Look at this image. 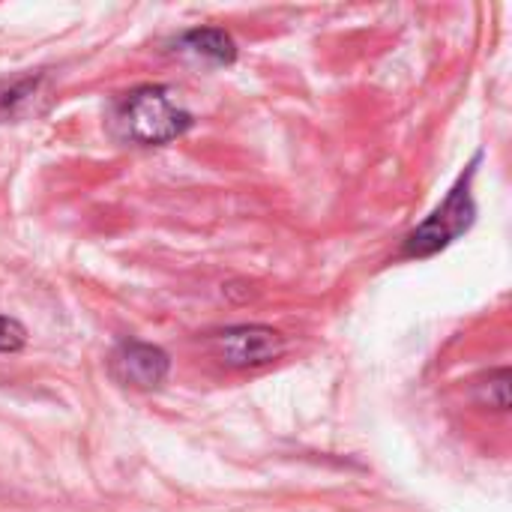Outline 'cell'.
<instances>
[{
    "instance_id": "277c9868",
    "label": "cell",
    "mask_w": 512,
    "mask_h": 512,
    "mask_svg": "<svg viewBox=\"0 0 512 512\" xmlns=\"http://www.w3.org/2000/svg\"><path fill=\"white\" fill-rule=\"evenodd\" d=\"M111 378L123 387L132 390H153L159 384H165L171 360L159 345L150 342H123L114 348L111 360H108Z\"/></svg>"
},
{
    "instance_id": "8992f818",
    "label": "cell",
    "mask_w": 512,
    "mask_h": 512,
    "mask_svg": "<svg viewBox=\"0 0 512 512\" xmlns=\"http://www.w3.org/2000/svg\"><path fill=\"white\" fill-rule=\"evenodd\" d=\"M177 45H180V51H186L192 57H201V60H210V63H219V66H228V63L237 60V42L219 27L186 30Z\"/></svg>"
},
{
    "instance_id": "5b68a950",
    "label": "cell",
    "mask_w": 512,
    "mask_h": 512,
    "mask_svg": "<svg viewBox=\"0 0 512 512\" xmlns=\"http://www.w3.org/2000/svg\"><path fill=\"white\" fill-rule=\"evenodd\" d=\"M48 102V78L24 75L0 81V123H21L36 117Z\"/></svg>"
},
{
    "instance_id": "7a4b0ae2",
    "label": "cell",
    "mask_w": 512,
    "mask_h": 512,
    "mask_svg": "<svg viewBox=\"0 0 512 512\" xmlns=\"http://www.w3.org/2000/svg\"><path fill=\"white\" fill-rule=\"evenodd\" d=\"M477 162H480V156L468 165V171L459 177V183L447 192L444 204L405 237V246H402L405 258H429L435 252L447 249L456 237H462L474 225L477 204H474L471 183H474V174H477Z\"/></svg>"
},
{
    "instance_id": "6da1fadb",
    "label": "cell",
    "mask_w": 512,
    "mask_h": 512,
    "mask_svg": "<svg viewBox=\"0 0 512 512\" xmlns=\"http://www.w3.org/2000/svg\"><path fill=\"white\" fill-rule=\"evenodd\" d=\"M111 126L123 141L153 147L180 138L192 126V114L177 102V96L168 87L147 84L126 93L114 105Z\"/></svg>"
},
{
    "instance_id": "3957f363",
    "label": "cell",
    "mask_w": 512,
    "mask_h": 512,
    "mask_svg": "<svg viewBox=\"0 0 512 512\" xmlns=\"http://www.w3.org/2000/svg\"><path fill=\"white\" fill-rule=\"evenodd\" d=\"M216 351L231 369H258L285 354V336L264 324H240L216 336Z\"/></svg>"
},
{
    "instance_id": "52a82bcc",
    "label": "cell",
    "mask_w": 512,
    "mask_h": 512,
    "mask_svg": "<svg viewBox=\"0 0 512 512\" xmlns=\"http://www.w3.org/2000/svg\"><path fill=\"white\" fill-rule=\"evenodd\" d=\"M27 345V330L15 321L0 315V354H15Z\"/></svg>"
}]
</instances>
